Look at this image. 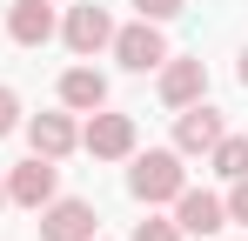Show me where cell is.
Masks as SVG:
<instances>
[{
  "mask_svg": "<svg viewBox=\"0 0 248 241\" xmlns=\"http://www.w3.org/2000/svg\"><path fill=\"white\" fill-rule=\"evenodd\" d=\"M181 188H188V167H181L174 148H148V154H134V167H127V195L141 201V208H161V201H174Z\"/></svg>",
  "mask_w": 248,
  "mask_h": 241,
  "instance_id": "6da1fadb",
  "label": "cell"
},
{
  "mask_svg": "<svg viewBox=\"0 0 248 241\" xmlns=\"http://www.w3.org/2000/svg\"><path fill=\"white\" fill-rule=\"evenodd\" d=\"M134 141H141V134H134V114H114V107H94L87 127H81V148L94 161H127Z\"/></svg>",
  "mask_w": 248,
  "mask_h": 241,
  "instance_id": "7a4b0ae2",
  "label": "cell"
},
{
  "mask_svg": "<svg viewBox=\"0 0 248 241\" xmlns=\"http://www.w3.org/2000/svg\"><path fill=\"white\" fill-rule=\"evenodd\" d=\"M101 235V214H94V201L81 195H54L41 208V241H94Z\"/></svg>",
  "mask_w": 248,
  "mask_h": 241,
  "instance_id": "3957f363",
  "label": "cell"
},
{
  "mask_svg": "<svg viewBox=\"0 0 248 241\" xmlns=\"http://www.w3.org/2000/svg\"><path fill=\"white\" fill-rule=\"evenodd\" d=\"M114 60H121L127 74L161 67V60H168V34H161V20H127V27H114Z\"/></svg>",
  "mask_w": 248,
  "mask_h": 241,
  "instance_id": "277c9868",
  "label": "cell"
},
{
  "mask_svg": "<svg viewBox=\"0 0 248 241\" xmlns=\"http://www.w3.org/2000/svg\"><path fill=\"white\" fill-rule=\"evenodd\" d=\"M54 188H61V167H54L47 154L7 167V201H14V208H27V214H41L47 201H54Z\"/></svg>",
  "mask_w": 248,
  "mask_h": 241,
  "instance_id": "5b68a950",
  "label": "cell"
},
{
  "mask_svg": "<svg viewBox=\"0 0 248 241\" xmlns=\"http://www.w3.org/2000/svg\"><path fill=\"white\" fill-rule=\"evenodd\" d=\"M208 94V60L202 54H168L161 60V101L168 107H195Z\"/></svg>",
  "mask_w": 248,
  "mask_h": 241,
  "instance_id": "8992f818",
  "label": "cell"
},
{
  "mask_svg": "<svg viewBox=\"0 0 248 241\" xmlns=\"http://www.w3.org/2000/svg\"><path fill=\"white\" fill-rule=\"evenodd\" d=\"M61 40L74 47V54H101V47H114V14L108 7H67V20H61Z\"/></svg>",
  "mask_w": 248,
  "mask_h": 241,
  "instance_id": "52a82bcc",
  "label": "cell"
},
{
  "mask_svg": "<svg viewBox=\"0 0 248 241\" xmlns=\"http://www.w3.org/2000/svg\"><path fill=\"white\" fill-rule=\"evenodd\" d=\"M174 228H181V235H221V228H228L221 195H208V188H181V195H174Z\"/></svg>",
  "mask_w": 248,
  "mask_h": 241,
  "instance_id": "ba28073f",
  "label": "cell"
},
{
  "mask_svg": "<svg viewBox=\"0 0 248 241\" xmlns=\"http://www.w3.org/2000/svg\"><path fill=\"white\" fill-rule=\"evenodd\" d=\"M221 134H228L221 114H215L208 101H195V107H181V114H174V154H208Z\"/></svg>",
  "mask_w": 248,
  "mask_h": 241,
  "instance_id": "9c48e42d",
  "label": "cell"
},
{
  "mask_svg": "<svg viewBox=\"0 0 248 241\" xmlns=\"http://www.w3.org/2000/svg\"><path fill=\"white\" fill-rule=\"evenodd\" d=\"M7 40L14 47H47L54 40V7L47 0H14L7 7Z\"/></svg>",
  "mask_w": 248,
  "mask_h": 241,
  "instance_id": "30bf717a",
  "label": "cell"
},
{
  "mask_svg": "<svg viewBox=\"0 0 248 241\" xmlns=\"http://www.w3.org/2000/svg\"><path fill=\"white\" fill-rule=\"evenodd\" d=\"M27 141H34V154L67 161L74 148H81V127H74V114H34L27 120Z\"/></svg>",
  "mask_w": 248,
  "mask_h": 241,
  "instance_id": "8fae6325",
  "label": "cell"
},
{
  "mask_svg": "<svg viewBox=\"0 0 248 241\" xmlns=\"http://www.w3.org/2000/svg\"><path fill=\"white\" fill-rule=\"evenodd\" d=\"M61 107H67V114H94V107H108V80L94 74V67H67V74H61Z\"/></svg>",
  "mask_w": 248,
  "mask_h": 241,
  "instance_id": "7c38bea8",
  "label": "cell"
},
{
  "mask_svg": "<svg viewBox=\"0 0 248 241\" xmlns=\"http://www.w3.org/2000/svg\"><path fill=\"white\" fill-rule=\"evenodd\" d=\"M208 167H215L221 181H242L248 174V134H221V141L208 148Z\"/></svg>",
  "mask_w": 248,
  "mask_h": 241,
  "instance_id": "4fadbf2b",
  "label": "cell"
},
{
  "mask_svg": "<svg viewBox=\"0 0 248 241\" xmlns=\"http://www.w3.org/2000/svg\"><path fill=\"white\" fill-rule=\"evenodd\" d=\"M134 241H181V228L161 221V214H148V221H134Z\"/></svg>",
  "mask_w": 248,
  "mask_h": 241,
  "instance_id": "5bb4252c",
  "label": "cell"
},
{
  "mask_svg": "<svg viewBox=\"0 0 248 241\" xmlns=\"http://www.w3.org/2000/svg\"><path fill=\"white\" fill-rule=\"evenodd\" d=\"M221 208H228V221H248V174H242V181H228Z\"/></svg>",
  "mask_w": 248,
  "mask_h": 241,
  "instance_id": "9a60e30c",
  "label": "cell"
},
{
  "mask_svg": "<svg viewBox=\"0 0 248 241\" xmlns=\"http://www.w3.org/2000/svg\"><path fill=\"white\" fill-rule=\"evenodd\" d=\"M14 127H20V94H14V87H0V141H7Z\"/></svg>",
  "mask_w": 248,
  "mask_h": 241,
  "instance_id": "2e32d148",
  "label": "cell"
},
{
  "mask_svg": "<svg viewBox=\"0 0 248 241\" xmlns=\"http://www.w3.org/2000/svg\"><path fill=\"white\" fill-rule=\"evenodd\" d=\"M181 7H188V0H134V14H141V20H174Z\"/></svg>",
  "mask_w": 248,
  "mask_h": 241,
  "instance_id": "e0dca14e",
  "label": "cell"
},
{
  "mask_svg": "<svg viewBox=\"0 0 248 241\" xmlns=\"http://www.w3.org/2000/svg\"><path fill=\"white\" fill-rule=\"evenodd\" d=\"M235 74H242V87H248V47H242V67H235Z\"/></svg>",
  "mask_w": 248,
  "mask_h": 241,
  "instance_id": "ac0fdd59",
  "label": "cell"
},
{
  "mask_svg": "<svg viewBox=\"0 0 248 241\" xmlns=\"http://www.w3.org/2000/svg\"><path fill=\"white\" fill-rule=\"evenodd\" d=\"M0 208H7V174H0Z\"/></svg>",
  "mask_w": 248,
  "mask_h": 241,
  "instance_id": "d6986e66",
  "label": "cell"
},
{
  "mask_svg": "<svg viewBox=\"0 0 248 241\" xmlns=\"http://www.w3.org/2000/svg\"><path fill=\"white\" fill-rule=\"evenodd\" d=\"M94 241H101V235H94Z\"/></svg>",
  "mask_w": 248,
  "mask_h": 241,
  "instance_id": "ffe728a7",
  "label": "cell"
}]
</instances>
